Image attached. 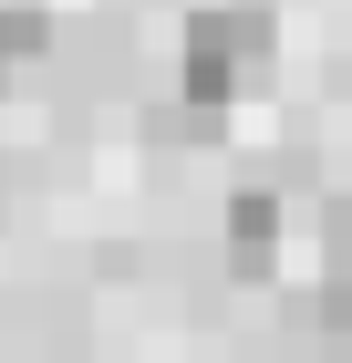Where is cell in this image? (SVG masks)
<instances>
[{"mask_svg":"<svg viewBox=\"0 0 352 363\" xmlns=\"http://www.w3.org/2000/svg\"><path fill=\"white\" fill-rule=\"evenodd\" d=\"M62 31H52V11H31V0H0V94H11V73L21 62H42Z\"/></svg>","mask_w":352,"mask_h":363,"instance_id":"3957f363","label":"cell"},{"mask_svg":"<svg viewBox=\"0 0 352 363\" xmlns=\"http://www.w3.org/2000/svg\"><path fill=\"white\" fill-rule=\"evenodd\" d=\"M270 52H280V31L259 0H197L187 31H176V94L208 114H228L239 94L270 84Z\"/></svg>","mask_w":352,"mask_h":363,"instance_id":"6da1fadb","label":"cell"},{"mask_svg":"<svg viewBox=\"0 0 352 363\" xmlns=\"http://www.w3.org/2000/svg\"><path fill=\"white\" fill-rule=\"evenodd\" d=\"M228 270H280V197L270 187H239L228 197Z\"/></svg>","mask_w":352,"mask_h":363,"instance_id":"7a4b0ae2","label":"cell"}]
</instances>
